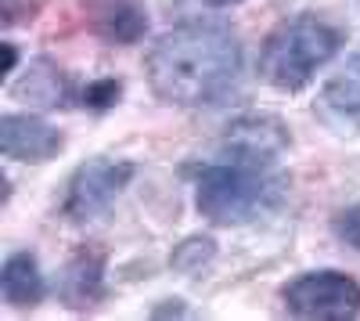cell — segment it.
<instances>
[{
  "mask_svg": "<svg viewBox=\"0 0 360 321\" xmlns=\"http://www.w3.org/2000/svg\"><path fill=\"white\" fill-rule=\"evenodd\" d=\"M152 314H155V317H162V314H184V303H180V300H173V307H155Z\"/></svg>",
  "mask_w": 360,
  "mask_h": 321,
  "instance_id": "cell-17",
  "label": "cell"
},
{
  "mask_svg": "<svg viewBox=\"0 0 360 321\" xmlns=\"http://www.w3.org/2000/svg\"><path fill=\"white\" fill-rule=\"evenodd\" d=\"M134 173H137V166L127 163V159H105V156L86 159L72 173L65 202H62V213L76 224L94 220L98 213H105L119 199V191L134 181Z\"/></svg>",
  "mask_w": 360,
  "mask_h": 321,
  "instance_id": "cell-5",
  "label": "cell"
},
{
  "mask_svg": "<svg viewBox=\"0 0 360 321\" xmlns=\"http://www.w3.org/2000/svg\"><path fill=\"white\" fill-rule=\"evenodd\" d=\"M288 123L274 112H242L227 123L220 137L224 159H249V163H278L288 149Z\"/></svg>",
  "mask_w": 360,
  "mask_h": 321,
  "instance_id": "cell-6",
  "label": "cell"
},
{
  "mask_svg": "<svg viewBox=\"0 0 360 321\" xmlns=\"http://www.w3.org/2000/svg\"><path fill=\"white\" fill-rule=\"evenodd\" d=\"M321 115L335 127H360V54H353L349 62L324 83Z\"/></svg>",
  "mask_w": 360,
  "mask_h": 321,
  "instance_id": "cell-10",
  "label": "cell"
},
{
  "mask_svg": "<svg viewBox=\"0 0 360 321\" xmlns=\"http://www.w3.org/2000/svg\"><path fill=\"white\" fill-rule=\"evenodd\" d=\"M119 94H123V83L119 80H94V83H86L79 91V105L94 108V112H105V108H112L119 101Z\"/></svg>",
  "mask_w": 360,
  "mask_h": 321,
  "instance_id": "cell-14",
  "label": "cell"
},
{
  "mask_svg": "<svg viewBox=\"0 0 360 321\" xmlns=\"http://www.w3.org/2000/svg\"><path fill=\"white\" fill-rule=\"evenodd\" d=\"M292 177L278 163L217 159L195 166V206L213 224H249L285 206Z\"/></svg>",
  "mask_w": 360,
  "mask_h": 321,
  "instance_id": "cell-2",
  "label": "cell"
},
{
  "mask_svg": "<svg viewBox=\"0 0 360 321\" xmlns=\"http://www.w3.org/2000/svg\"><path fill=\"white\" fill-rule=\"evenodd\" d=\"M209 8H231V4H242V0H205Z\"/></svg>",
  "mask_w": 360,
  "mask_h": 321,
  "instance_id": "cell-18",
  "label": "cell"
},
{
  "mask_svg": "<svg viewBox=\"0 0 360 321\" xmlns=\"http://www.w3.org/2000/svg\"><path fill=\"white\" fill-rule=\"evenodd\" d=\"M90 33L108 44H137L148 33V11L141 0H79Z\"/></svg>",
  "mask_w": 360,
  "mask_h": 321,
  "instance_id": "cell-8",
  "label": "cell"
},
{
  "mask_svg": "<svg viewBox=\"0 0 360 321\" xmlns=\"http://www.w3.org/2000/svg\"><path fill=\"white\" fill-rule=\"evenodd\" d=\"M281 300L292 317L349 321L360 314V285L342 271H307L281 289Z\"/></svg>",
  "mask_w": 360,
  "mask_h": 321,
  "instance_id": "cell-4",
  "label": "cell"
},
{
  "mask_svg": "<svg viewBox=\"0 0 360 321\" xmlns=\"http://www.w3.org/2000/svg\"><path fill=\"white\" fill-rule=\"evenodd\" d=\"M15 62H18L15 44H4V76H11V73H15Z\"/></svg>",
  "mask_w": 360,
  "mask_h": 321,
  "instance_id": "cell-16",
  "label": "cell"
},
{
  "mask_svg": "<svg viewBox=\"0 0 360 321\" xmlns=\"http://www.w3.org/2000/svg\"><path fill=\"white\" fill-rule=\"evenodd\" d=\"M58 296L69 310H94L105 300V253L101 249H76L62 271Z\"/></svg>",
  "mask_w": 360,
  "mask_h": 321,
  "instance_id": "cell-9",
  "label": "cell"
},
{
  "mask_svg": "<svg viewBox=\"0 0 360 321\" xmlns=\"http://www.w3.org/2000/svg\"><path fill=\"white\" fill-rule=\"evenodd\" d=\"M65 149V134L44 123L40 115L8 112L0 120V152L15 163H47Z\"/></svg>",
  "mask_w": 360,
  "mask_h": 321,
  "instance_id": "cell-7",
  "label": "cell"
},
{
  "mask_svg": "<svg viewBox=\"0 0 360 321\" xmlns=\"http://www.w3.org/2000/svg\"><path fill=\"white\" fill-rule=\"evenodd\" d=\"M342 47V29L317 15H292L266 33L259 76L281 94H299Z\"/></svg>",
  "mask_w": 360,
  "mask_h": 321,
  "instance_id": "cell-3",
  "label": "cell"
},
{
  "mask_svg": "<svg viewBox=\"0 0 360 321\" xmlns=\"http://www.w3.org/2000/svg\"><path fill=\"white\" fill-rule=\"evenodd\" d=\"M213 256H217V242L213 239H209V235H191V239H184L173 249L169 264L180 275H198L202 268L213 264Z\"/></svg>",
  "mask_w": 360,
  "mask_h": 321,
  "instance_id": "cell-13",
  "label": "cell"
},
{
  "mask_svg": "<svg viewBox=\"0 0 360 321\" xmlns=\"http://www.w3.org/2000/svg\"><path fill=\"white\" fill-rule=\"evenodd\" d=\"M332 227H335V235H339L346 246H353V249L360 253V206H346L342 213H335Z\"/></svg>",
  "mask_w": 360,
  "mask_h": 321,
  "instance_id": "cell-15",
  "label": "cell"
},
{
  "mask_svg": "<svg viewBox=\"0 0 360 321\" xmlns=\"http://www.w3.org/2000/svg\"><path fill=\"white\" fill-rule=\"evenodd\" d=\"M18 98H29V105H40V108H58L65 105L72 94V83L69 76L58 69L51 58H37L33 65L25 69V80L15 87Z\"/></svg>",
  "mask_w": 360,
  "mask_h": 321,
  "instance_id": "cell-12",
  "label": "cell"
},
{
  "mask_svg": "<svg viewBox=\"0 0 360 321\" xmlns=\"http://www.w3.org/2000/svg\"><path fill=\"white\" fill-rule=\"evenodd\" d=\"M0 293H4V303H11L15 310H33L40 307L47 285L40 275V264L33 253H11L0 268Z\"/></svg>",
  "mask_w": 360,
  "mask_h": 321,
  "instance_id": "cell-11",
  "label": "cell"
},
{
  "mask_svg": "<svg viewBox=\"0 0 360 321\" xmlns=\"http://www.w3.org/2000/svg\"><path fill=\"white\" fill-rule=\"evenodd\" d=\"M152 94L176 108H217L238 98L245 73L242 40L231 25L195 18L162 33L144 58Z\"/></svg>",
  "mask_w": 360,
  "mask_h": 321,
  "instance_id": "cell-1",
  "label": "cell"
}]
</instances>
